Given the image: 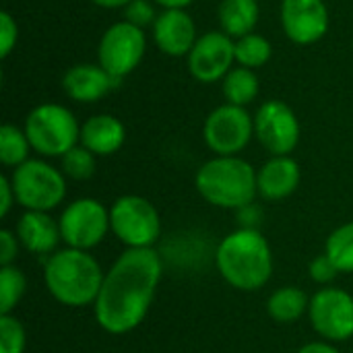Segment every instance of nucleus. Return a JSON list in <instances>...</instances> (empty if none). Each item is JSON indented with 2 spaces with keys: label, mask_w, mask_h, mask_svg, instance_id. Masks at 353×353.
I'll return each mask as SVG.
<instances>
[{
  "label": "nucleus",
  "mask_w": 353,
  "mask_h": 353,
  "mask_svg": "<svg viewBox=\"0 0 353 353\" xmlns=\"http://www.w3.org/2000/svg\"><path fill=\"white\" fill-rule=\"evenodd\" d=\"M161 275L163 263L155 248H126L103 275L93 304L97 325L110 335L134 331L153 304Z\"/></svg>",
  "instance_id": "nucleus-1"
},
{
  "label": "nucleus",
  "mask_w": 353,
  "mask_h": 353,
  "mask_svg": "<svg viewBox=\"0 0 353 353\" xmlns=\"http://www.w3.org/2000/svg\"><path fill=\"white\" fill-rule=\"evenodd\" d=\"M219 275L240 292H259L273 275V252L256 228H240L228 234L215 252Z\"/></svg>",
  "instance_id": "nucleus-2"
},
{
  "label": "nucleus",
  "mask_w": 353,
  "mask_h": 353,
  "mask_svg": "<svg viewBox=\"0 0 353 353\" xmlns=\"http://www.w3.org/2000/svg\"><path fill=\"white\" fill-rule=\"evenodd\" d=\"M103 271L93 254L77 248H62L48 256L43 267V283L50 296L68 308L93 306L101 283Z\"/></svg>",
  "instance_id": "nucleus-3"
},
{
  "label": "nucleus",
  "mask_w": 353,
  "mask_h": 353,
  "mask_svg": "<svg viewBox=\"0 0 353 353\" xmlns=\"http://www.w3.org/2000/svg\"><path fill=\"white\" fill-rule=\"evenodd\" d=\"M196 192L213 207L240 211L259 194L256 170L238 155H215L194 176Z\"/></svg>",
  "instance_id": "nucleus-4"
},
{
  "label": "nucleus",
  "mask_w": 353,
  "mask_h": 353,
  "mask_svg": "<svg viewBox=\"0 0 353 353\" xmlns=\"http://www.w3.org/2000/svg\"><path fill=\"white\" fill-rule=\"evenodd\" d=\"M25 134L41 157H62L81 143V124L60 103H41L25 118Z\"/></svg>",
  "instance_id": "nucleus-5"
},
{
  "label": "nucleus",
  "mask_w": 353,
  "mask_h": 353,
  "mask_svg": "<svg viewBox=\"0 0 353 353\" xmlns=\"http://www.w3.org/2000/svg\"><path fill=\"white\" fill-rule=\"evenodd\" d=\"M17 205L25 211H43L60 207L66 199V176L43 159H29L12 170L10 176Z\"/></svg>",
  "instance_id": "nucleus-6"
},
{
  "label": "nucleus",
  "mask_w": 353,
  "mask_h": 353,
  "mask_svg": "<svg viewBox=\"0 0 353 353\" xmlns=\"http://www.w3.org/2000/svg\"><path fill=\"white\" fill-rule=\"evenodd\" d=\"M110 228L126 248H153L161 236V217L145 196L124 194L110 207Z\"/></svg>",
  "instance_id": "nucleus-7"
},
{
  "label": "nucleus",
  "mask_w": 353,
  "mask_h": 353,
  "mask_svg": "<svg viewBox=\"0 0 353 353\" xmlns=\"http://www.w3.org/2000/svg\"><path fill=\"white\" fill-rule=\"evenodd\" d=\"M60 234L66 248L77 250H91L103 242L110 228V209L95 199H77L62 211L60 219Z\"/></svg>",
  "instance_id": "nucleus-8"
},
{
  "label": "nucleus",
  "mask_w": 353,
  "mask_h": 353,
  "mask_svg": "<svg viewBox=\"0 0 353 353\" xmlns=\"http://www.w3.org/2000/svg\"><path fill=\"white\" fill-rule=\"evenodd\" d=\"M145 52H147L145 29L122 19L118 23H112L103 31L97 46V60L112 77L122 81L141 64Z\"/></svg>",
  "instance_id": "nucleus-9"
},
{
  "label": "nucleus",
  "mask_w": 353,
  "mask_h": 353,
  "mask_svg": "<svg viewBox=\"0 0 353 353\" xmlns=\"http://www.w3.org/2000/svg\"><path fill=\"white\" fill-rule=\"evenodd\" d=\"M254 137V116L246 108L223 103L215 108L203 126V139L215 155H238Z\"/></svg>",
  "instance_id": "nucleus-10"
},
{
  "label": "nucleus",
  "mask_w": 353,
  "mask_h": 353,
  "mask_svg": "<svg viewBox=\"0 0 353 353\" xmlns=\"http://www.w3.org/2000/svg\"><path fill=\"white\" fill-rule=\"evenodd\" d=\"M308 319L312 329L329 343L353 337V296L341 288H321L310 298Z\"/></svg>",
  "instance_id": "nucleus-11"
},
{
  "label": "nucleus",
  "mask_w": 353,
  "mask_h": 353,
  "mask_svg": "<svg viewBox=\"0 0 353 353\" xmlns=\"http://www.w3.org/2000/svg\"><path fill=\"white\" fill-rule=\"evenodd\" d=\"M254 137L271 155H290L300 143V120L285 101L269 99L254 114Z\"/></svg>",
  "instance_id": "nucleus-12"
},
{
  "label": "nucleus",
  "mask_w": 353,
  "mask_h": 353,
  "mask_svg": "<svg viewBox=\"0 0 353 353\" xmlns=\"http://www.w3.org/2000/svg\"><path fill=\"white\" fill-rule=\"evenodd\" d=\"M186 58L188 72L194 81L203 85L223 81L236 64V39H232L223 31H207L199 35L194 48Z\"/></svg>",
  "instance_id": "nucleus-13"
},
{
  "label": "nucleus",
  "mask_w": 353,
  "mask_h": 353,
  "mask_svg": "<svg viewBox=\"0 0 353 353\" xmlns=\"http://www.w3.org/2000/svg\"><path fill=\"white\" fill-rule=\"evenodd\" d=\"M279 19L288 39L298 46L321 41L331 23L325 0H281Z\"/></svg>",
  "instance_id": "nucleus-14"
},
{
  "label": "nucleus",
  "mask_w": 353,
  "mask_h": 353,
  "mask_svg": "<svg viewBox=\"0 0 353 353\" xmlns=\"http://www.w3.org/2000/svg\"><path fill=\"white\" fill-rule=\"evenodd\" d=\"M151 31H153V41L159 48V52L172 58L188 56L199 39L194 19L186 12V8L161 10Z\"/></svg>",
  "instance_id": "nucleus-15"
},
{
  "label": "nucleus",
  "mask_w": 353,
  "mask_h": 353,
  "mask_svg": "<svg viewBox=\"0 0 353 353\" xmlns=\"http://www.w3.org/2000/svg\"><path fill=\"white\" fill-rule=\"evenodd\" d=\"M120 85L101 64H74L62 77V89L79 103H95Z\"/></svg>",
  "instance_id": "nucleus-16"
},
{
  "label": "nucleus",
  "mask_w": 353,
  "mask_h": 353,
  "mask_svg": "<svg viewBox=\"0 0 353 353\" xmlns=\"http://www.w3.org/2000/svg\"><path fill=\"white\" fill-rule=\"evenodd\" d=\"M302 180L300 165L290 155H273L256 170L259 196L267 201H283L292 196Z\"/></svg>",
  "instance_id": "nucleus-17"
},
{
  "label": "nucleus",
  "mask_w": 353,
  "mask_h": 353,
  "mask_svg": "<svg viewBox=\"0 0 353 353\" xmlns=\"http://www.w3.org/2000/svg\"><path fill=\"white\" fill-rule=\"evenodd\" d=\"M14 234L21 246L31 254H54L62 242L58 221L43 211H25L17 223Z\"/></svg>",
  "instance_id": "nucleus-18"
},
{
  "label": "nucleus",
  "mask_w": 353,
  "mask_h": 353,
  "mask_svg": "<svg viewBox=\"0 0 353 353\" xmlns=\"http://www.w3.org/2000/svg\"><path fill=\"white\" fill-rule=\"evenodd\" d=\"M126 141L122 120L112 114H95L81 124V145L97 157L114 155Z\"/></svg>",
  "instance_id": "nucleus-19"
},
{
  "label": "nucleus",
  "mask_w": 353,
  "mask_h": 353,
  "mask_svg": "<svg viewBox=\"0 0 353 353\" xmlns=\"http://www.w3.org/2000/svg\"><path fill=\"white\" fill-rule=\"evenodd\" d=\"M259 14L261 8L256 0H219L217 6L219 27L232 39H240L248 33H254Z\"/></svg>",
  "instance_id": "nucleus-20"
},
{
  "label": "nucleus",
  "mask_w": 353,
  "mask_h": 353,
  "mask_svg": "<svg viewBox=\"0 0 353 353\" xmlns=\"http://www.w3.org/2000/svg\"><path fill=\"white\" fill-rule=\"evenodd\" d=\"M308 308H310V298L294 285L275 290L267 302L269 316L279 325H292L300 321L304 314H308Z\"/></svg>",
  "instance_id": "nucleus-21"
},
{
  "label": "nucleus",
  "mask_w": 353,
  "mask_h": 353,
  "mask_svg": "<svg viewBox=\"0 0 353 353\" xmlns=\"http://www.w3.org/2000/svg\"><path fill=\"white\" fill-rule=\"evenodd\" d=\"M221 91H223L225 103L246 108L259 97L261 83H259V77L252 68L234 66L225 74V79L221 81Z\"/></svg>",
  "instance_id": "nucleus-22"
},
{
  "label": "nucleus",
  "mask_w": 353,
  "mask_h": 353,
  "mask_svg": "<svg viewBox=\"0 0 353 353\" xmlns=\"http://www.w3.org/2000/svg\"><path fill=\"white\" fill-rule=\"evenodd\" d=\"M31 143L25 134V128H19L14 124H2L0 126V161L6 168H19L25 161H29Z\"/></svg>",
  "instance_id": "nucleus-23"
},
{
  "label": "nucleus",
  "mask_w": 353,
  "mask_h": 353,
  "mask_svg": "<svg viewBox=\"0 0 353 353\" xmlns=\"http://www.w3.org/2000/svg\"><path fill=\"white\" fill-rule=\"evenodd\" d=\"M273 56L271 41L261 33H248L240 39H236V64L244 68H261L265 66Z\"/></svg>",
  "instance_id": "nucleus-24"
},
{
  "label": "nucleus",
  "mask_w": 353,
  "mask_h": 353,
  "mask_svg": "<svg viewBox=\"0 0 353 353\" xmlns=\"http://www.w3.org/2000/svg\"><path fill=\"white\" fill-rule=\"evenodd\" d=\"M325 254L339 273H353V221L339 225L325 242Z\"/></svg>",
  "instance_id": "nucleus-25"
},
{
  "label": "nucleus",
  "mask_w": 353,
  "mask_h": 353,
  "mask_svg": "<svg viewBox=\"0 0 353 353\" xmlns=\"http://www.w3.org/2000/svg\"><path fill=\"white\" fill-rule=\"evenodd\" d=\"M27 292V277L14 265L0 269V314H10Z\"/></svg>",
  "instance_id": "nucleus-26"
},
{
  "label": "nucleus",
  "mask_w": 353,
  "mask_h": 353,
  "mask_svg": "<svg viewBox=\"0 0 353 353\" xmlns=\"http://www.w3.org/2000/svg\"><path fill=\"white\" fill-rule=\"evenodd\" d=\"M60 170L66 178L85 182L95 176L97 170V155H93L89 149H85L81 143L72 147L66 155L60 157Z\"/></svg>",
  "instance_id": "nucleus-27"
},
{
  "label": "nucleus",
  "mask_w": 353,
  "mask_h": 353,
  "mask_svg": "<svg viewBox=\"0 0 353 353\" xmlns=\"http://www.w3.org/2000/svg\"><path fill=\"white\" fill-rule=\"evenodd\" d=\"M27 333L12 314H0V353H23Z\"/></svg>",
  "instance_id": "nucleus-28"
},
{
  "label": "nucleus",
  "mask_w": 353,
  "mask_h": 353,
  "mask_svg": "<svg viewBox=\"0 0 353 353\" xmlns=\"http://www.w3.org/2000/svg\"><path fill=\"white\" fill-rule=\"evenodd\" d=\"M155 2L153 0H132L128 6H124V21L145 29V27H153L155 19L159 12H155Z\"/></svg>",
  "instance_id": "nucleus-29"
},
{
  "label": "nucleus",
  "mask_w": 353,
  "mask_h": 353,
  "mask_svg": "<svg viewBox=\"0 0 353 353\" xmlns=\"http://www.w3.org/2000/svg\"><path fill=\"white\" fill-rule=\"evenodd\" d=\"M19 39V25L8 10L0 12V56L8 58Z\"/></svg>",
  "instance_id": "nucleus-30"
},
{
  "label": "nucleus",
  "mask_w": 353,
  "mask_h": 353,
  "mask_svg": "<svg viewBox=\"0 0 353 353\" xmlns=\"http://www.w3.org/2000/svg\"><path fill=\"white\" fill-rule=\"evenodd\" d=\"M308 275H310V279H312L314 283H319V285H331V283L335 281V277L339 275V271H337V267L333 265V261L323 252L321 256H316V259L310 263Z\"/></svg>",
  "instance_id": "nucleus-31"
},
{
  "label": "nucleus",
  "mask_w": 353,
  "mask_h": 353,
  "mask_svg": "<svg viewBox=\"0 0 353 353\" xmlns=\"http://www.w3.org/2000/svg\"><path fill=\"white\" fill-rule=\"evenodd\" d=\"M19 248H21V242H19L17 234L10 230H2L0 232V267L14 265V261L19 256Z\"/></svg>",
  "instance_id": "nucleus-32"
},
{
  "label": "nucleus",
  "mask_w": 353,
  "mask_h": 353,
  "mask_svg": "<svg viewBox=\"0 0 353 353\" xmlns=\"http://www.w3.org/2000/svg\"><path fill=\"white\" fill-rule=\"evenodd\" d=\"M14 205H17V196H14L12 182L10 178L0 176V217H8Z\"/></svg>",
  "instance_id": "nucleus-33"
},
{
  "label": "nucleus",
  "mask_w": 353,
  "mask_h": 353,
  "mask_svg": "<svg viewBox=\"0 0 353 353\" xmlns=\"http://www.w3.org/2000/svg\"><path fill=\"white\" fill-rule=\"evenodd\" d=\"M298 353H341L333 343L329 341H312V343H306Z\"/></svg>",
  "instance_id": "nucleus-34"
},
{
  "label": "nucleus",
  "mask_w": 353,
  "mask_h": 353,
  "mask_svg": "<svg viewBox=\"0 0 353 353\" xmlns=\"http://www.w3.org/2000/svg\"><path fill=\"white\" fill-rule=\"evenodd\" d=\"M155 4H159L163 10L165 8H186V6H190L194 0H153Z\"/></svg>",
  "instance_id": "nucleus-35"
},
{
  "label": "nucleus",
  "mask_w": 353,
  "mask_h": 353,
  "mask_svg": "<svg viewBox=\"0 0 353 353\" xmlns=\"http://www.w3.org/2000/svg\"><path fill=\"white\" fill-rule=\"evenodd\" d=\"M91 2L97 4V6H101V8H124L132 0H91Z\"/></svg>",
  "instance_id": "nucleus-36"
}]
</instances>
